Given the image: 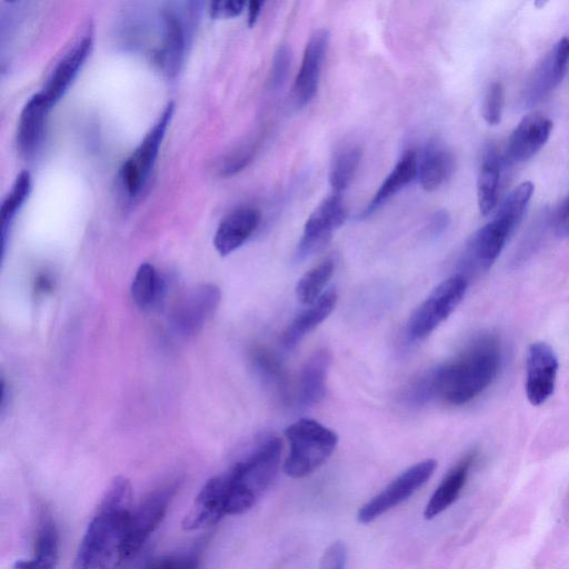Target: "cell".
Segmentation results:
<instances>
[{"instance_id": "8", "label": "cell", "mask_w": 569, "mask_h": 569, "mask_svg": "<svg viewBox=\"0 0 569 569\" xmlns=\"http://www.w3.org/2000/svg\"><path fill=\"white\" fill-rule=\"evenodd\" d=\"M346 219L347 209L342 196L332 192L316 207L306 220L295 251V261L300 262L321 250Z\"/></svg>"}, {"instance_id": "29", "label": "cell", "mask_w": 569, "mask_h": 569, "mask_svg": "<svg viewBox=\"0 0 569 569\" xmlns=\"http://www.w3.org/2000/svg\"><path fill=\"white\" fill-rule=\"evenodd\" d=\"M31 191V176L28 171H21L9 193L1 203V251L4 253L7 233L19 209L22 207Z\"/></svg>"}, {"instance_id": "34", "label": "cell", "mask_w": 569, "mask_h": 569, "mask_svg": "<svg viewBox=\"0 0 569 569\" xmlns=\"http://www.w3.org/2000/svg\"><path fill=\"white\" fill-rule=\"evenodd\" d=\"M291 53L286 44L280 46L272 58L269 83L270 88H280L288 76L290 68Z\"/></svg>"}, {"instance_id": "15", "label": "cell", "mask_w": 569, "mask_h": 569, "mask_svg": "<svg viewBox=\"0 0 569 569\" xmlns=\"http://www.w3.org/2000/svg\"><path fill=\"white\" fill-rule=\"evenodd\" d=\"M92 48V33L87 30L63 53L50 72L41 92L53 107L66 93Z\"/></svg>"}, {"instance_id": "27", "label": "cell", "mask_w": 569, "mask_h": 569, "mask_svg": "<svg viewBox=\"0 0 569 569\" xmlns=\"http://www.w3.org/2000/svg\"><path fill=\"white\" fill-rule=\"evenodd\" d=\"M251 362L259 377L267 383L283 402L291 399L290 382L281 360L264 347L251 350Z\"/></svg>"}, {"instance_id": "26", "label": "cell", "mask_w": 569, "mask_h": 569, "mask_svg": "<svg viewBox=\"0 0 569 569\" xmlns=\"http://www.w3.org/2000/svg\"><path fill=\"white\" fill-rule=\"evenodd\" d=\"M533 191L531 181L516 186L502 200L490 221L510 238L522 221Z\"/></svg>"}, {"instance_id": "16", "label": "cell", "mask_w": 569, "mask_h": 569, "mask_svg": "<svg viewBox=\"0 0 569 569\" xmlns=\"http://www.w3.org/2000/svg\"><path fill=\"white\" fill-rule=\"evenodd\" d=\"M52 106L39 91L23 106L17 128V148L27 159L32 158L42 146L48 113Z\"/></svg>"}, {"instance_id": "19", "label": "cell", "mask_w": 569, "mask_h": 569, "mask_svg": "<svg viewBox=\"0 0 569 569\" xmlns=\"http://www.w3.org/2000/svg\"><path fill=\"white\" fill-rule=\"evenodd\" d=\"M456 161L452 152L439 142H430L418 156L417 178L421 188L432 192L452 176Z\"/></svg>"}, {"instance_id": "24", "label": "cell", "mask_w": 569, "mask_h": 569, "mask_svg": "<svg viewBox=\"0 0 569 569\" xmlns=\"http://www.w3.org/2000/svg\"><path fill=\"white\" fill-rule=\"evenodd\" d=\"M475 453L471 452L465 456L448 471L426 506L423 511L426 519H433L458 499L467 481Z\"/></svg>"}, {"instance_id": "23", "label": "cell", "mask_w": 569, "mask_h": 569, "mask_svg": "<svg viewBox=\"0 0 569 569\" xmlns=\"http://www.w3.org/2000/svg\"><path fill=\"white\" fill-rule=\"evenodd\" d=\"M338 295L335 289L323 292L313 303L301 311L287 327L281 336L282 346L290 350L319 323H321L335 309Z\"/></svg>"}, {"instance_id": "11", "label": "cell", "mask_w": 569, "mask_h": 569, "mask_svg": "<svg viewBox=\"0 0 569 569\" xmlns=\"http://www.w3.org/2000/svg\"><path fill=\"white\" fill-rule=\"evenodd\" d=\"M559 362L552 347L532 342L526 359V395L532 406L543 405L555 392Z\"/></svg>"}, {"instance_id": "1", "label": "cell", "mask_w": 569, "mask_h": 569, "mask_svg": "<svg viewBox=\"0 0 569 569\" xmlns=\"http://www.w3.org/2000/svg\"><path fill=\"white\" fill-rule=\"evenodd\" d=\"M132 511V488L116 477L80 541L73 569H121L128 561L126 542Z\"/></svg>"}, {"instance_id": "35", "label": "cell", "mask_w": 569, "mask_h": 569, "mask_svg": "<svg viewBox=\"0 0 569 569\" xmlns=\"http://www.w3.org/2000/svg\"><path fill=\"white\" fill-rule=\"evenodd\" d=\"M200 559L196 553H179L160 557L146 569H200Z\"/></svg>"}, {"instance_id": "10", "label": "cell", "mask_w": 569, "mask_h": 569, "mask_svg": "<svg viewBox=\"0 0 569 569\" xmlns=\"http://www.w3.org/2000/svg\"><path fill=\"white\" fill-rule=\"evenodd\" d=\"M220 300L221 291L213 283H200L192 287L174 307L172 327L184 337L197 333L212 317Z\"/></svg>"}, {"instance_id": "22", "label": "cell", "mask_w": 569, "mask_h": 569, "mask_svg": "<svg viewBox=\"0 0 569 569\" xmlns=\"http://www.w3.org/2000/svg\"><path fill=\"white\" fill-rule=\"evenodd\" d=\"M331 357L328 350L315 351L305 362L298 386V401L303 407L319 403L326 396Z\"/></svg>"}, {"instance_id": "7", "label": "cell", "mask_w": 569, "mask_h": 569, "mask_svg": "<svg viewBox=\"0 0 569 569\" xmlns=\"http://www.w3.org/2000/svg\"><path fill=\"white\" fill-rule=\"evenodd\" d=\"M436 468L437 461L427 459L406 469L383 490L361 506L357 513L358 521L370 523L407 500L428 481Z\"/></svg>"}, {"instance_id": "38", "label": "cell", "mask_w": 569, "mask_h": 569, "mask_svg": "<svg viewBox=\"0 0 569 569\" xmlns=\"http://www.w3.org/2000/svg\"><path fill=\"white\" fill-rule=\"evenodd\" d=\"M253 148L246 147L238 151L230 160L227 161L223 173L227 176L233 174L242 170L248 162L252 159Z\"/></svg>"}, {"instance_id": "36", "label": "cell", "mask_w": 569, "mask_h": 569, "mask_svg": "<svg viewBox=\"0 0 569 569\" xmlns=\"http://www.w3.org/2000/svg\"><path fill=\"white\" fill-rule=\"evenodd\" d=\"M346 546L341 541H336L325 550L319 569H346Z\"/></svg>"}, {"instance_id": "6", "label": "cell", "mask_w": 569, "mask_h": 569, "mask_svg": "<svg viewBox=\"0 0 569 569\" xmlns=\"http://www.w3.org/2000/svg\"><path fill=\"white\" fill-rule=\"evenodd\" d=\"M468 281L462 274L452 276L439 283L415 310L408 322L411 339L429 336L462 301Z\"/></svg>"}, {"instance_id": "2", "label": "cell", "mask_w": 569, "mask_h": 569, "mask_svg": "<svg viewBox=\"0 0 569 569\" xmlns=\"http://www.w3.org/2000/svg\"><path fill=\"white\" fill-rule=\"evenodd\" d=\"M500 366L497 337H477L458 358L435 368L439 397L456 406L469 402L491 385Z\"/></svg>"}, {"instance_id": "21", "label": "cell", "mask_w": 569, "mask_h": 569, "mask_svg": "<svg viewBox=\"0 0 569 569\" xmlns=\"http://www.w3.org/2000/svg\"><path fill=\"white\" fill-rule=\"evenodd\" d=\"M418 174V153L407 150L397 164L385 178L371 200L367 203L359 218L365 219L379 210L386 201L408 186Z\"/></svg>"}, {"instance_id": "3", "label": "cell", "mask_w": 569, "mask_h": 569, "mask_svg": "<svg viewBox=\"0 0 569 569\" xmlns=\"http://www.w3.org/2000/svg\"><path fill=\"white\" fill-rule=\"evenodd\" d=\"M281 451V440L269 438L222 473L226 516L248 511L270 488L279 470Z\"/></svg>"}, {"instance_id": "9", "label": "cell", "mask_w": 569, "mask_h": 569, "mask_svg": "<svg viewBox=\"0 0 569 569\" xmlns=\"http://www.w3.org/2000/svg\"><path fill=\"white\" fill-rule=\"evenodd\" d=\"M176 490L174 482L163 485L150 492L136 509H132L126 542L128 561L161 523Z\"/></svg>"}, {"instance_id": "39", "label": "cell", "mask_w": 569, "mask_h": 569, "mask_svg": "<svg viewBox=\"0 0 569 569\" xmlns=\"http://www.w3.org/2000/svg\"><path fill=\"white\" fill-rule=\"evenodd\" d=\"M449 221V214L446 211L440 210L435 212L429 224L430 232L432 234L441 233L448 227Z\"/></svg>"}, {"instance_id": "31", "label": "cell", "mask_w": 569, "mask_h": 569, "mask_svg": "<svg viewBox=\"0 0 569 569\" xmlns=\"http://www.w3.org/2000/svg\"><path fill=\"white\" fill-rule=\"evenodd\" d=\"M335 270V262L326 259L307 271L296 286V296L303 305L313 303L321 295Z\"/></svg>"}, {"instance_id": "5", "label": "cell", "mask_w": 569, "mask_h": 569, "mask_svg": "<svg viewBox=\"0 0 569 569\" xmlns=\"http://www.w3.org/2000/svg\"><path fill=\"white\" fill-rule=\"evenodd\" d=\"M174 106L168 103L138 147L122 163L119 182L130 199L140 194L154 166L167 128L172 119Z\"/></svg>"}, {"instance_id": "33", "label": "cell", "mask_w": 569, "mask_h": 569, "mask_svg": "<svg viewBox=\"0 0 569 569\" xmlns=\"http://www.w3.org/2000/svg\"><path fill=\"white\" fill-rule=\"evenodd\" d=\"M505 106L503 87L499 81H492L483 94L481 114L490 126H497L502 119Z\"/></svg>"}, {"instance_id": "40", "label": "cell", "mask_w": 569, "mask_h": 569, "mask_svg": "<svg viewBox=\"0 0 569 569\" xmlns=\"http://www.w3.org/2000/svg\"><path fill=\"white\" fill-rule=\"evenodd\" d=\"M263 2L262 1H250L247 3L248 10V26L253 27L260 16Z\"/></svg>"}, {"instance_id": "14", "label": "cell", "mask_w": 569, "mask_h": 569, "mask_svg": "<svg viewBox=\"0 0 569 569\" xmlns=\"http://www.w3.org/2000/svg\"><path fill=\"white\" fill-rule=\"evenodd\" d=\"M552 121L542 112L525 116L511 131L506 154L510 162H523L532 158L548 141Z\"/></svg>"}, {"instance_id": "4", "label": "cell", "mask_w": 569, "mask_h": 569, "mask_svg": "<svg viewBox=\"0 0 569 569\" xmlns=\"http://www.w3.org/2000/svg\"><path fill=\"white\" fill-rule=\"evenodd\" d=\"M290 452L283 471L291 478H303L332 455L338 443L337 433L312 419H299L284 430Z\"/></svg>"}, {"instance_id": "13", "label": "cell", "mask_w": 569, "mask_h": 569, "mask_svg": "<svg viewBox=\"0 0 569 569\" xmlns=\"http://www.w3.org/2000/svg\"><path fill=\"white\" fill-rule=\"evenodd\" d=\"M569 66V38L557 41L533 70L523 92V103L531 107L555 90L566 76Z\"/></svg>"}, {"instance_id": "32", "label": "cell", "mask_w": 569, "mask_h": 569, "mask_svg": "<svg viewBox=\"0 0 569 569\" xmlns=\"http://www.w3.org/2000/svg\"><path fill=\"white\" fill-rule=\"evenodd\" d=\"M439 397L435 368L422 373L408 387L405 398L411 406H422Z\"/></svg>"}, {"instance_id": "37", "label": "cell", "mask_w": 569, "mask_h": 569, "mask_svg": "<svg viewBox=\"0 0 569 569\" xmlns=\"http://www.w3.org/2000/svg\"><path fill=\"white\" fill-rule=\"evenodd\" d=\"M244 1L229 0V1H213L210 3V14L216 19H230L238 17L246 7Z\"/></svg>"}, {"instance_id": "18", "label": "cell", "mask_w": 569, "mask_h": 569, "mask_svg": "<svg viewBox=\"0 0 569 569\" xmlns=\"http://www.w3.org/2000/svg\"><path fill=\"white\" fill-rule=\"evenodd\" d=\"M59 558V535L54 520L47 510H41L34 538L33 556L19 560L13 569H56Z\"/></svg>"}, {"instance_id": "25", "label": "cell", "mask_w": 569, "mask_h": 569, "mask_svg": "<svg viewBox=\"0 0 569 569\" xmlns=\"http://www.w3.org/2000/svg\"><path fill=\"white\" fill-rule=\"evenodd\" d=\"M501 169L500 153L493 146H487L481 156L477 178V202L482 216L491 213L497 206Z\"/></svg>"}, {"instance_id": "17", "label": "cell", "mask_w": 569, "mask_h": 569, "mask_svg": "<svg viewBox=\"0 0 569 569\" xmlns=\"http://www.w3.org/2000/svg\"><path fill=\"white\" fill-rule=\"evenodd\" d=\"M260 212L251 207H242L231 211L219 223L213 246L220 256H228L240 248L257 230Z\"/></svg>"}, {"instance_id": "28", "label": "cell", "mask_w": 569, "mask_h": 569, "mask_svg": "<svg viewBox=\"0 0 569 569\" xmlns=\"http://www.w3.org/2000/svg\"><path fill=\"white\" fill-rule=\"evenodd\" d=\"M163 291L164 282L157 269L151 263H141L130 287L134 305L141 310H149L159 303Z\"/></svg>"}, {"instance_id": "30", "label": "cell", "mask_w": 569, "mask_h": 569, "mask_svg": "<svg viewBox=\"0 0 569 569\" xmlns=\"http://www.w3.org/2000/svg\"><path fill=\"white\" fill-rule=\"evenodd\" d=\"M361 149L350 147L339 151L331 161L329 183L336 193L343 192L355 178L361 161Z\"/></svg>"}, {"instance_id": "12", "label": "cell", "mask_w": 569, "mask_h": 569, "mask_svg": "<svg viewBox=\"0 0 569 569\" xmlns=\"http://www.w3.org/2000/svg\"><path fill=\"white\" fill-rule=\"evenodd\" d=\"M330 34L326 29L315 31L306 43L291 97L296 107L302 108L316 96Z\"/></svg>"}, {"instance_id": "20", "label": "cell", "mask_w": 569, "mask_h": 569, "mask_svg": "<svg viewBox=\"0 0 569 569\" xmlns=\"http://www.w3.org/2000/svg\"><path fill=\"white\" fill-rule=\"evenodd\" d=\"M186 48V26L171 10L162 13V38L157 53L158 62L169 77H174L181 67Z\"/></svg>"}]
</instances>
